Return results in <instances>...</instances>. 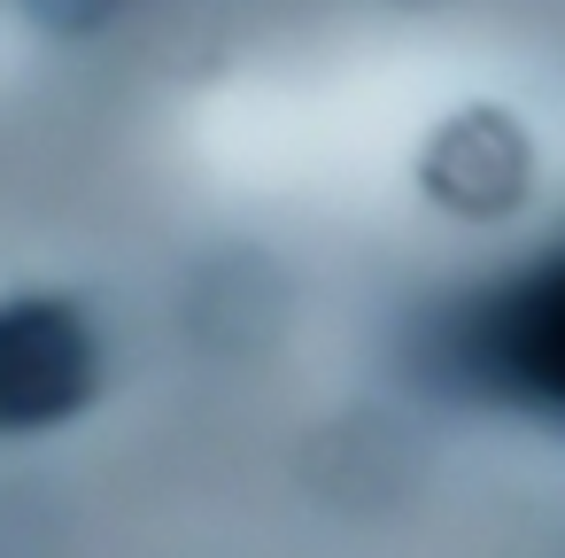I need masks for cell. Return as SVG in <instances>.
I'll use <instances>...</instances> for the list:
<instances>
[{
    "label": "cell",
    "instance_id": "6da1fadb",
    "mask_svg": "<svg viewBox=\"0 0 565 558\" xmlns=\"http://www.w3.org/2000/svg\"><path fill=\"white\" fill-rule=\"evenodd\" d=\"M557 318H565V280L557 264H534L526 280L495 287L488 303L465 310L449 357L472 388L519 403V411H557L565 403V349H557Z\"/></svg>",
    "mask_w": 565,
    "mask_h": 558
},
{
    "label": "cell",
    "instance_id": "7a4b0ae2",
    "mask_svg": "<svg viewBox=\"0 0 565 558\" xmlns=\"http://www.w3.org/2000/svg\"><path fill=\"white\" fill-rule=\"evenodd\" d=\"M102 388V341L71 303H0V434H47Z\"/></svg>",
    "mask_w": 565,
    "mask_h": 558
},
{
    "label": "cell",
    "instance_id": "3957f363",
    "mask_svg": "<svg viewBox=\"0 0 565 558\" xmlns=\"http://www.w3.org/2000/svg\"><path fill=\"white\" fill-rule=\"evenodd\" d=\"M434 194H449L465 210H503L519 194V140L503 125H457L434 148Z\"/></svg>",
    "mask_w": 565,
    "mask_h": 558
}]
</instances>
